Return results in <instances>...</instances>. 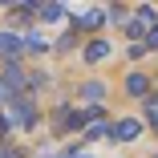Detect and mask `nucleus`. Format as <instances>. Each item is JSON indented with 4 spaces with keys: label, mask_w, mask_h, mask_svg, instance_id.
<instances>
[{
    "label": "nucleus",
    "mask_w": 158,
    "mask_h": 158,
    "mask_svg": "<svg viewBox=\"0 0 158 158\" xmlns=\"http://www.w3.org/2000/svg\"><path fill=\"white\" fill-rule=\"evenodd\" d=\"M102 57H110V45H106V41H93V45L85 49V61H102Z\"/></svg>",
    "instance_id": "nucleus-7"
},
{
    "label": "nucleus",
    "mask_w": 158,
    "mask_h": 158,
    "mask_svg": "<svg viewBox=\"0 0 158 158\" xmlns=\"http://www.w3.org/2000/svg\"><path fill=\"white\" fill-rule=\"evenodd\" d=\"M154 28H158L154 8H138V12H134V20H126V33H130V37H150Z\"/></svg>",
    "instance_id": "nucleus-1"
},
{
    "label": "nucleus",
    "mask_w": 158,
    "mask_h": 158,
    "mask_svg": "<svg viewBox=\"0 0 158 158\" xmlns=\"http://www.w3.org/2000/svg\"><path fill=\"white\" fill-rule=\"evenodd\" d=\"M8 114H12V122H20V126H33V122H37V110H33L28 98H12V102H8Z\"/></svg>",
    "instance_id": "nucleus-2"
},
{
    "label": "nucleus",
    "mask_w": 158,
    "mask_h": 158,
    "mask_svg": "<svg viewBox=\"0 0 158 158\" xmlns=\"http://www.w3.org/2000/svg\"><path fill=\"white\" fill-rule=\"evenodd\" d=\"M110 134H114L118 142H134V138L142 134V122H134V118H126V122H118V126H114Z\"/></svg>",
    "instance_id": "nucleus-3"
},
{
    "label": "nucleus",
    "mask_w": 158,
    "mask_h": 158,
    "mask_svg": "<svg viewBox=\"0 0 158 158\" xmlns=\"http://www.w3.org/2000/svg\"><path fill=\"white\" fill-rule=\"evenodd\" d=\"M146 89H150V81H146L142 73H130V77H126V93H134V98H146Z\"/></svg>",
    "instance_id": "nucleus-5"
},
{
    "label": "nucleus",
    "mask_w": 158,
    "mask_h": 158,
    "mask_svg": "<svg viewBox=\"0 0 158 158\" xmlns=\"http://www.w3.org/2000/svg\"><path fill=\"white\" fill-rule=\"evenodd\" d=\"M65 158H89V154H81V150H77V154H65Z\"/></svg>",
    "instance_id": "nucleus-13"
},
{
    "label": "nucleus",
    "mask_w": 158,
    "mask_h": 158,
    "mask_svg": "<svg viewBox=\"0 0 158 158\" xmlns=\"http://www.w3.org/2000/svg\"><path fill=\"white\" fill-rule=\"evenodd\" d=\"M61 12H65V4H41V16L45 20H57Z\"/></svg>",
    "instance_id": "nucleus-9"
},
{
    "label": "nucleus",
    "mask_w": 158,
    "mask_h": 158,
    "mask_svg": "<svg viewBox=\"0 0 158 158\" xmlns=\"http://www.w3.org/2000/svg\"><path fill=\"white\" fill-rule=\"evenodd\" d=\"M142 45H146V49H158V28H154V33H150V37H146Z\"/></svg>",
    "instance_id": "nucleus-11"
},
{
    "label": "nucleus",
    "mask_w": 158,
    "mask_h": 158,
    "mask_svg": "<svg viewBox=\"0 0 158 158\" xmlns=\"http://www.w3.org/2000/svg\"><path fill=\"white\" fill-rule=\"evenodd\" d=\"M146 114H150V122H158V98H150V102H146Z\"/></svg>",
    "instance_id": "nucleus-10"
},
{
    "label": "nucleus",
    "mask_w": 158,
    "mask_h": 158,
    "mask_svg": "<svg viewBox=\"0 0 158 158\" xmlns=\"http://www.w3.org/2000/svg\"><path fill=\"white\" fill-rule=\"evenodd\" d=\"M77 16H81V24H85V28H98V24L106 20V12H102V8H77Z\"/></svg>",
    "instance_id": "nucleus-6"
},
{
    "label": "nucleus",
    "mask_w": 158,
    "mask_h": 158,
    "mask_svg": "<svg viewBox=\"0 0 158 158\" xmlns=\"http://www.w3.org/2000/svg\"><path fill=\"white\" fill-rule=\"evenodd\" d=\"M81 93H85V102H102V93H106V85H102V81H89V85H85Z\"/></svg>",
    "instance_id": "nucleus-8"
},
{
    "label": "nucleus",
    "mask_w": 158,
    "mask_h": 158,
    "mask_svg": "<svg viewBox=\"0 0 158 158\" xmlns=\"http://www.w3.org/2000/svg\"><path fill=\"white\" fill-rule=\"evenodd\" d=\"M24 49V41L20 37H12V33H0V53H4V57H12L16 61V53Z\"/></svg>",
    "instance_id": "nucleus-4"
},
{
    "label": "nucleus",
    "mask_w": 158,
    "mask_h": 158,
    "mask_svg": "<svg viewBox=\"0 0 158 158\" xmlns=\"http://www.w3.org/2000/svg\"><path fill=\"white\" fill-rule=\"evenodd\" d=\"M0 158H20V154L16 150H0Z\"/></svg>",
    "instance_id": "nucleus-12"
},
{
    "label": "nucleus",
    "mask_w": 158,
    "mask_h": 158,
    "mask_svg": "<svg viewBox=\"0 0 158 158\" xmlns=\"http://www.w3.org/2000/svg\"><path fill=\"white\" fill-rule=\"evenodd\" d=\"M154 158H158V154H154Z\"/></svg>",
    "instance_id": "nucleus-14"
}]
</instances>
